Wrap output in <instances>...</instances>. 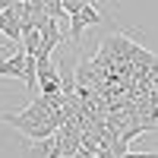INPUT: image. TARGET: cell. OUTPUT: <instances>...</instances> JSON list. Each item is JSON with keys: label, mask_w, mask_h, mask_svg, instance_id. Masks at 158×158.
I'll return each mask as SVG.
<instances>
[{"label": "cell", "mask_w": 158, "mask_h": 158, "mask_svg": "<svg viewBox=\"0 0 158 158\" xmlns=\"http://www.w3.org/2000/svg\"><path fill=\"white\" fill-rule=\"evenodd\" d=\"M3 76H16V79L25 82V51H22V48H16V54H13V57L0 60V79H3Z\"/></svg>", "instance_id": "7a4b0ae2"}, {"label": "cell", "mask_w": 158, "mask_h": 158, "mask_svg": "<svg viewBox=\"0 0 158 158\" xmlns=\"http://www.w3.org/2000/svg\"><path fill=\"white\" fill-rule=\"evenodd\" d=\"M85 3H89V0H63V10H67L70 16H73V13H79V10H82Z\"/></svg>", "instance_id": "277c9868"}, {"label": "cell", "mask_w": 158, "mask_h": 158, "mask_svg": "<svg viewBox=\"0 0 158 158\" xmlns=\"http://www.w3.org/2000/svg\"><path fill=\"white\" fill-rule=\"evenodd\" d=\"M123 158H158V152H127Z\"/></svg>", "instance_id": "5b68a950"}, {"label": "cell", "mask_w": 158, "mask_h": 158, "mask_svg": "<svg viewBox=\"0 0 158 158\" xmlns=\"http://www.w3.org/2000/svg\"><path fill=\"white\" fill-rule=\"evenodd\" d=\"M19 44H22L25 54H35V57H38V51H41V29H25Z\"/></svg>", "instance_id": "3957f363"}, {"label": "cell", "mask_w": 158, "mask_h": 158, "mask_svg": "<svg viewBox=\"0 0 158 158\" xmlns=\"http://www.w3.org/2000/svg\"><path fill=\"white\" fill-rule=\"evenodd\" d=\"M19 0H0V10H6V6H16Z\"/></svg>", "instance_id": "8992f818"}, {"label": "cell", "mask_w": 158, "mask_h": 158, "mask_svg": "<svg viewBox=\"0 0 158 158\" xmlns=\"http://www.w3.org/2000/svg\"><path fill=\"white\" fill-rule=\"evenodd\" d=\"M101 22V16H98V10L92 6V3H85L79 13H73V41L79 44V35H82V29L85 25H98Z\"/></svg>", "instance_id": "6da1fadb"}]
</instances>
